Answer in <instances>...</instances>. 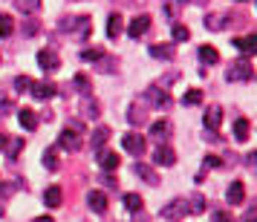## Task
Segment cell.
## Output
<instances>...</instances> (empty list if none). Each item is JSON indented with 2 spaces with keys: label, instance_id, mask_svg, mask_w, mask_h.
I'll return each mask as SVG.
<instances>
[{
  "label": "cell",
  "instance_id": "cell-7",
  "mask_svg": "<svg viewBox=\"0 0 257 222\" xmlns=\"http://www.w3.org/2000/svg\"><path fill=\"white\" fill-rule=\"evenodd\" d=\"M29 93H32V98H38V101H49L52 95L58 93V87H55L52 81H38V84H32Z\"/></svg>",
  "mask_w": 257,
  "mask_h": 222
},
{
  "label": "cell",
  "instance_id": "cell-44",
  "mask_svg": "<svg viewBox=\"0 0 257 222\" xmlns=\"http://www.w3.org/2000/svg\"><path fill=\"white\" fill-rule=\"evenodd\" d=\"M243 222H257V216H245V219Z\"/></svg>",
  "mask_w": 257,
  "mask_h": 222
},
{
  "label": "cell",
  "instance_id": "cell-16",
  "mask_svg": "<svg viewBox=\"0 0 257 222\" xmlns=\"http://www.w3.org/2000/svg\"><path fill=\"white\" fill-rule=\"evenodd\" d=\"M133 173L142 176V179H145L148 185H159V176L153 173V167H148L145 162H136V164H133Z\"/></svg>",
  "mask_w": 257,
  "mask_h": 222
},
{
  "label": "cell",
  "instance_id": "cell-27",
  "mask_svg": "<svg viewBox=\"0 0 257 222\" xmlns=\"http://www.w3.org/2000/svg\"><path fill=\"white\" fill-rule=\"evenodd\" d=\"M15 32V21L12 15H0V38H9Z\"/></svg>",
  "mask_w": 257,
  "mask_h": 222
},
{
  "label": "cell",
  "instance_id": "cell-25",
  "mask_svg": "<svg viewBox=\"0 0 257 222\" xmlns=\"http://www.w3.org/2000/svg\"><path fill=\"white\" fill-rule=\"evenodd\" d=\"M15 6H18V12H24V15H35L41 9V0H15Z\"/></svg>",
  "mask_w": 257,
  "mask_h": 222
},
{
  "label": "cell",
  "instance_id": "cell-11",
  "mask_svg": "<svg viewBox=\"0 0 257 222\" xmlns=\"http://www.w3.org/2000/svg\"><path fill=\"white\" fill-rule=\"evenodd\" d=\"M202 121H205V127H208V130H214V133H217V130H220V124H222V107H217V104L208 107Z\"/></svg>",
  "mask_w": 257,
  "mask_h": 222
},
{
  "label": "cell",
  "instance_id": "cell-46",
  "mask_svg": "<svg viewBox=\"0 0 257 222\" xmlns=\"http://www.w3.org/2000/svg\"><path fill=\"white\" fill-rule=\"evenodd\" d=\"M237 3H245V0H237Z\"/></svg>",
  "mask_w": 257,
  "mask_h": 222
},
{
  "label": "cell",
  "instance_id": "cell-2",
  "mask_svg": "<svg viewBox=\"0 0 257 222\" xmlns=\"http://www.w3.org/2000/svg\"><path fill=\"white\" fill-rule=\"evenodd\" d=\"M254 75V67H251V61H234L228 64V72H225V81H248Z\"/></svg>",
  "mask_w": 257,
  "mask_h": 222
},
{
  "label": "cell",
  "instance_id": "cell-34",
  "mask_svg": "<svg viewBox=\"0 0 257 222\" xmlns=\"http://www.w3.org/2000/svg\"><path fill=\"white\" fill-rule=\"evenodd\" d=\"M222 21H225L222 15H211V18H205V26H208L211 32H220V29H222Z\"/></svg>",
  "mask_w": 257,
  "mask_h": 222
},
{
  "label": "cell",
  "instance_id": "cell-23",
  "mask_svg": "<svg viewBox=\"0 0 257 222\" xmlns=\"http://www.w3.org/2000/svg\"><path fill=\"white\" fill-rule=\"evenodd\" d=\"M81 116L84 118H98V104H95V98H90V95L81 98Z\"/></svg>",
  "mask_w": 257,
  "mask_h": 222
},
{
  "label": "cell",
  "instance_id": "cell-4",
  "mask_svg": "<svg viewBox=\"0 0 257 222\" xmlns=\"http://www.w3.org/2000/svg\"><path fill=\"white\" fill-rule=\"evenodd\" d=\"M121 147H124L130 156H136V159H139L148 144H145V136H139V133H127V136H121Z\"/></svg>",
  "mask_w": 257,
  "mask_h": 222
},
{
  "label": "cell",
  "instance_id": "cell-15",
  "mask_svg": "<svg viewBox=\"0 0 257 222\" xmlns=\"http://www.w3.org/2000/svg\"><path fill=\"white\" fill-rule=\"evenodd\" d=\"M148 98L153 101V107H171V93L168 90H162V87H151V93H148Z\"/></svg>",
  "mask_w": 257,
  "mask_h": 222
},
{
  "label": "cell",
  "instance_id": "cell-21",
  "mask_svg": "<svg viewBox=\"0 0 257 222\" xmlns=\"http://www.w3.org/2000/svg\"><path fill=\"white\" fill-rule=\"evenodd\" d=\"M151 136L156 141H165L168 136H171V124H168L165 118H162V121H153V124H151Z\"/></svg>",
  "mask_w": 257,
  "mask_h": 222
},
{
  "label": "cell",
  "instance_id": "cell-22",
  "mask_svg": "<svg viewBox=\"0 0 257 222\" xmlns=\"http://www.w3.org/2000/svg\"><path fill=\"white\" fill-rule=\"evenodd\" d=\"M199 61H202V64H208V67H214V64H220V52L205 44V47H199Z\"/></svg>",
  "mask_w": 257,
  "mask_h": 222
},
{
  "label": "cell",
  "instance_id": "cell-41",
  "mask_svg": "<svg viewBox=\"0 0 257 222\" xmlns=\"http://www.w3.org/2000/svg\"><path fill=\"white\" fill-rule=\"evenodd\" d=\"M101 182H104V187H113L116 190V179L113 176H101Z\"/></svg>",
  "mask_w": 257,
  "mask_h": 222
},
{
  "label": "cell",
  "instance_id": "cell-36",
  "mask_svg": "<svg viewBox=\"0 0 257 222\" xmlns=\"http://www.w3.org/2000/svg\"><path fill=\"white\" fill-rule=\"evenodd\" d=\"M182 101H185L188 107H194V104H199V101H202V93H199V90H191V93H185V98H182Z\"/></svg>",
  "mask_w": 257,
  "mask_h": 222
},
{
  "label": "cell",
  "instance_id": "cell-42",
  "mask_svg": "<svg viewBox=\"0 0 257 222\" xmlns=\"http://www.w3.org/2000/svg\"><path fill=\"white\" fill-rule=\"evenodd\" d=\"M35 222H55V219H52V216H38Z\"/></svg>",
  "mask_w": 257,
  "mask_h": 222
},
{
  "label": "cell",
  "instance_id": "cell-37",
  "mask_svg": "<svg viewBox=\"0 0 257 222\" xmlns=\"http://www.w3.org/2000/svg\"><path fill=\"white\" fill-rule=\"evenodd\" d=\"M101 55H104L101 49H84V52H81V61H87V64H90V61H98Z\"/></svg>",
  "mask_w": 257,
  "mask_h": 222
},
{
  "label": "cell",
  "instance_id": "cell-38",
  "mask_svg": "<svg viewBox=\"0 0 257 222\" xmlns=\"http://www.w3.org/2000/svg\"><path fill=\"white\" fill-rule=\"evenodd\" d=\"M211 222H234V219H231L228 210H214V213H211Z\"/></svg>",
  "mask_w": 257,
  "mask_h": 222
},
{
  "label": "cell",
  "instance_id": "cell-26",
  "mask_svg": "<svg viewBox=\"0 0 257 222\" xmlns=\"http://www.w3.org/2000/svg\"><path fill=\"white\" fill-rule=\"evenodd\" d=\"M248 121H245V118H237V121H234V139L237 141H245L248 139Z\"/></svg>",
  "mask_w": 257,
  "mask_h": 222
},
{
  "label": "cell",
  "instance_id": "cell-12",
  "mask_svg": "<svg viewBox=\"0 0 257 222\" xmlns=\"http://www.w3.org/2000/svg\"><path fill=\"white\" fill-rule=\"evenodd\" d=\"M148 52H151L153 58H159V61H171L176 55V47L174 44H151Z\"/></svg>",
  "mask_w": 257,
  "mask_h": 222
},
{
  "label": "cell",
  "instance_id": "cell-43",
  "mask_svg": "<svg viewBox=\"0 0 257 222\" xmlns=\"http://www.w3.org/2000/svg\"><path fill=\"white\" fill-rule=\"evenodd\" d=\"M3 144H6V136H3V133H0V150H3Z\"/></svg>",
  "mask_w": 257,
  "mask_h": 222
},
{
  "label": "cell",
  "instance_id": "cell-1",
  "mask_svg": "<svg viewBox=\"0 0 257 222\" xmlns=\"http://www.w3.org/2000/svg\"><path fill=\"white\" fill-rule=\"evenodd\" d=\"M81 130H78V124L75 127H64L61 130V136H58V147L61 150H70V153H75V150H81Z\"/></svg>",
  "mask_w": 257,
  "mask_h": 222
},
{
  "label": "cell",
  "instance_id": "cell-5",
  "mask_svg": "<svg viewBox=\"0 0 257 222\" xmlns=\"http://www.w3.org/2000/svg\"><path fill=\"white\" fill-rule=\"evenodd\" d=\"M151 24H153L151 15H136V18L127 24V35H130V38H142L148 29H151Z\"/></svg>",
  "mask_w": 257,
  "mask_h": 222
},
{
  "label": "cell",
  "instance_id": "cell-17",
  "mask_svg": "<svg viewBox=\"0 0 257 222\" xmlns=\"http://www.w3.org/2000/svg\"><path fill=\"white\" fill-rule=\"evenodd\" d=\"M179 213H188V202H185V199H174V202H171V205L162 210L165 219H176Z\"/></svg>",
  "mask_w": 257,
  "mask_h": 222
},
{
  "label": "cell",
  "instance_id": "cell-33",
  "mask_svg": "<svg viewBox=\"0 0 257 222\" xmlns=\"http://www.w3.org/2000/svg\"><path fill=\"white\" fill-rule=\"evenodd\" d=\"M107 136H110V130H107V127H98V130L93 133V147H98V150H101V144L107 141Z\"/></svg>",
  "mask_w": 257,
  "mask_h": 222
},
{
  "label": "cell",
  "instance_id": "cell-32",
  "mask_svg": "<svg viewBox=\"0 0 257 222\" xmlns=\"http://www.w3.org/2000/svg\"><path fill=\"white\" fill-rule=\"evenodd\" d=\"M188 210H191V213H202V210H205V199L199 196V193H194V196H191V205H188Z\"/></svg>",
  "mask_w": 257,
  "mask_h": 222
},
{
  "label": "cell",
  "instance_id": "cell-28",
  "mask_svg": "<svg viewBox=\"0 0 257 222\" xmlns=\"http://www.w3.org/2000/svg\"><path fill=\"white\" fill-rule=\"evenodd\" d=\"M124 208L133 210V213H139L142 210V196L139 193H124Z\"/></svg>",
  "mask_w": 257,
  "mask_h": 222
},
{
  "label": "cell",
  "instance_id": "cell-35",
  "mask_svg": "<svg viewBox=\"0 0 257 222\" xmlns=\"http://www.w3.org/2000/svg\"><path fill=\"white\" fill-rule=\"evenodd\" d=\"M75 87H78V90H81L84 95H90V90H93V87H90V81H87V75H84V72H78V75H75Z\"/></svg>",
  "mask_w": 257,
  "mask_h": 222
},
{
  "label": "cell",
  "instance_id": "cell-31",
  "mask_svg": "<svg viewBox=\"0 0 257 222\" xmlns=\"http://www.w3.org/2000/svg\"><path fill=\"white\" fill-rule=\"evenodd\" d=\"M171 35H174V41H188V38H191V32H188V26L174 24V26H171Z\"/></svg>",
  "mask_w": 257,
  "mask_h": 222
},
{
  "label": "cell",
  "instance_id": "cell-39",
  "mask_svg": "<svg viewBox=\"0 0 257 222\" xmlns=\"http://www.w3.org/2000/svg\"><path fill=\"white\" fill-rule=\"evenodd\" d=\"M245 164H248L251 170H257V150H251L248 156H245Z\"/></svg>",
  "mask_w": 257,
  "mask_h": 222
},
{
  "label": "cell",
  "instance_id": "cell-8",
  "mask_svg": "<svg viewBox=\"0 0 257 222\" xmlns=\"http://www.w3.org/2000/svg\"><path fill=\"white\" fill-rule=\"evenodd\" d=\"M38 64H41V70L55 72L61 67V58L52 52V49H41V52H38Z\"/></svg>",
  "mask_w": 257,
  "mask_h": 222
},
{
  "label": "cell",
  "instance_id": "cell-29",
  "mask_svg": "<svg viewBox=\"0 0 257 222\" xmlns=\"http://www.w3.org/2000/svg\"><path fill=\"white\" fill-rule=\"evenodd\" d=\"M44 167H47V170H58V150H55V147H49V150L44 153Z\"/></svg>",
  "mask_w": 257,
  "mask_h": 222
},
{
  "label": "cell",
  "instance_id": "cell-3",
  "mask_svg": "<svg viewBox=\"0 0 257 222\" xmlns=\"http://www.w3.org/2000/svg\"><path fill=\"white\" fill-rule=\"evenodd\" d=\"M61 29H67V32H72V29H75L81 41L93 35V24H90V18H87V15H78V18H67V21L61 24Z\"/></svg>",
  "mask_w": 257,
  "mask_h": 222
},
{
  "label": "cell",
  "instance_id": "cell-18",
  "mask_svg": "<svg viewBox=\"0 0 257 222\" xmlns=\"http://www.w3.org/2000/svg\"><path fill=\"white\" fill-rule=\"evenodd\" d=\"M61 199H64V193H61L58 185H49L47 190H44V205H47V208H58Z\"/></svg>",
  "mask_w": 257,
  "mask_h": 222
},
{
  "label": "cell",
  "instance_id": "cell-20",
  "mask_svg": "<svg viewBox=\"0 0 257 222\" xmlns=\"http://www.w3.org/2000/svg\"><path fill=\"white\" fill-rule=\"evenodd\" d=\"M24 144H26V141L21 139V136H15V139H6V144H3V147H6V159H9V162H15V156L24 150Z\"/></svg>",
  "mask_w": 257,
  "mask_h": 222
},
{
  "label": "cell",
  "instance_id": "cell-14",
  "mask_svg": "<svg viewBox=\"0 0 257 222\" xmlns=\"http://www.w3.org/2000/svg\"><path fill=\"white\" fill-rule=\"evenodd\" d=\"M118 162H121V159H118V153H116V150H104V147L98 150V164H101L104 170H116Z\"/></svg>",
  "mask_w": 257,
  "mask_h": 222
},
{
  "label": "cell",
  "instance_id": "cell-40",
  "mask_svg": "<svg viewBox=\"0 0 257 222\" xmlns=\"http://www.w3.org/2000/svg\"><path fill=\"white\" fill-rule=\"evenodd\" d=\"M205 164L208 167H220V156H205Z\"/></svg>",
  "mask_w": 257,
  "mask_h": 222
},
{
  "label": "cell",
  "instance_id": "cell-10",
  "mask_svg": "<svg viewBox=\"0 0 257 222\" xmlns=\"http://www.w3.org/2000/svg\"><path fill=\"white\" fill-rule=\"evenodd\" d=\"M18 121H21V127L24 130H38V116H35V110H29V107H21L18 110Z\"/></svg>",
  "mask_w": 257,
  "mask_h": 222
},
{
  "label": "cell",
  "instance_id": "cell-6",
  "mask_svg": "<svg viewBox=\"0 0 257 222\" xmlns=\"http://www.w3.org/2000/svg\"><path fill=\"white\" fill-rule=\"evenodd\" d=\"M153 162L162 164V167H171V164H176V150L174 147H168V144H156V150H153Z\"/></svg>",
  "mask_w": 257,
  "mask_h": 222
},
{
  "label": "cell",
  "instance_id": "cell-30",
  "mask_svg": "<svg viewBox=\"0 0 257 222\" xmlns=\"http://www.w3.org/2000/svg\"><path fill=\"white\" fill-rule=\"evenodd\" d=\"M32 78H29V75H18V78H15V90H18V93H29V90H32Z\"/></svg>",
  "mask_w": 257,
  "mask_h": 222
},
{
  "label": "cell",
  "instance_id": "cell-13",
  "mask_svg": "<svg viewBox=\"0 0 257 222\" xmlns=\"http://www.w3.org/2000/svg\"><path fill=\"white\" fill-rule=\"evenodd\" d=\"M87 205H90L93 213H104L107 210V196L101 193V190H90V193H87Z\"/></svg>",
  "mask_w": 257,
  "mask_h": 222
},
{
  "label": "cell",
  "instance_id": "cell-45",
  "mask_svg": "<svg viewBox=\"0 0 257 222\" xmlns=\"http://www.w3.org/2000/svg\"><path fill=\"white\" fill-rule=\"evenodd\" d=\"M176 3H185V0H176Z\"/></svg>",
  "mask_w": 257,
  "mask_h": 222
},
{
  "label": "cell",
  "instance_id": "cell-24",
  "mask_svg": "<svg viewBox=\"0 0 257 222\" xmlns=\"http://www.w3.org/2000/svg\"><path fill=\"white\" fill-rule=\"evenodd\" d=\"M121 24H124V21H121V15H110V18H107V38H118L121 35Z\"/></svg>",
  "mask_w": 257,
  "mask_h": 222
},
{
  "label": "cell",
  "instance_id": "cell-9",
  "mask_svg": "<svg viewBox=\"0 0 257 222\" xmlns=\"http://www.w3.org/2000/svg\"><path fill=\"white\" fill-rule=\"evenodd\" d=\"M231 44H234V49H240V52H243V55H257V35L234 38Z\"/></svg>",
  "mask_w": 257,
  "mask_h": 222
},
{
  "label": "cell",
  "instance_id": "cell-19",
  "mask_svg": "<svg viewBox=\"0 0 257 222\" xmlns=\"http://www.w3.org/2000/svg\"><path fill=\"white\" fill-rule=\"evenodd\" d=\"M245 199V185L243 182H231L228 185V205H243Z\"/></svg>",
  "mask_w": 257,
  "mask_h": 222
}]
</instances>
